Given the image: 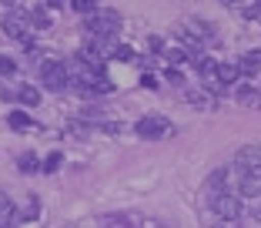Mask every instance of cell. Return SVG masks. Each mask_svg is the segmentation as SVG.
Here are the masks:
<instances>
[{
  "label": "cell",
  "mask_w": 261,
  "mask_h": 228,
  "mask_svg": "<svg viewBox=\"0 0 261 228\" xmlns=\"http://www.w3.org/2000/svg\"><path fill=\"white\" fill-rule=\"evenodd\" d=\"M87 37H97V40H108L121 31V14L117 10H97V14L87 17Z\"/></svg>",
  "instance_id": "cell-1"
},
{
  "label": "cell",
  "mask_w": 261,
  "mask_h": 228,
  "mask_svg": "<svg viewBox=\"0 0 261 228\" xmlns=\"http://www.w3.org/2000/svg\"><path fill=\"white\" fill-rule=\"evenodd\" d=\"M211 212L218 215V221H234L245 215V198L238 195V191H228V195H218V198H211Z\"/></svg>",
  "instance_id": "cell-2"
},
{
  "label": "cell",
  "mask_w": 261,
  "mask_h": 228,
  "mask_svg": "<svg viewBox=\"0 0 261 228\" xmlns=\"http://www.w3.org/2000/svg\"><path fill=\"white\" fill-rule=\"evenodd\" d=\"M134 134L147 138V141H154V138H168L174 134V124L168 121V118H161V114H144L138 124H134Z\"/></svg>",
  "instance_id": "cell-3"
},
{
  "label": "cell",
  "mask_w": 261,
  "mask_h": 228,
  "mask_svg": "<svg viewBox=\"0 0 261 228\" xmlns=\"http://www.w3.org/2000/svg\"><path fill=\"white\" fill-rule=\"evenodd\" d=\"M40 81H44L50 91H64L67 81H70L67 64H61V61H40Z\"/></svg>",
  "instance_id": "cell-4"
},
{
  "label": "cell",
  "mask_w": 261,
  "mask_h": 228,
  "mask_svg": "<svg viewBox=\"0 0 261 228\" xmlns=\"http://www.w3.org/2000/svg\"><path fill=\"white\" fill-rule=\"evenodd\" d=\"M31 27H34V20L27 14H20V10L4 17V34H7L10 40H27L31 37Z\"/></svg>",
  "instance_id": "cell-5"
},
{
  "label": "cell",
  "mask_w": 261,
  "mask_h": 228,
  "mask_svg": "<svg viewBox=\"0 0 261 228\" xmlns=\"http://www.w3.org/2000/svg\"><path fill=\"white\" fill-rule=\"evenodd\" d=\"M234 171H261V145H241L234 151Z\"/></svg>",
  "instance_id": "cell-6"
},
{
  "label": "cell",
  "mask_w": 261,
  "mask_h": 228,
  "mask_svg": "<svg viewBox=\"0 0 261 228\" xmlns=\"http://www.w3.org/2000/svg\"><path fill=\"white\" fill-rule=\"evenodd\" d=\"M234 191L248 201H258L261 198V171H238V181H234Z\"/></svg>",
  "instance_id": "cell-7"
},
{
  "label": "cell",
  "mask_w": 261,
  "mask_h": 228,
  "mask_svg": "<svg viewBox=\"0 0 261 228\" xmlns=\"http://www.w3.org/2000/svg\"><path fill=\"white\" fill-rule=\"evenodd\" d=\"M228 178H231V168H215V171L204 178V191H207L211 198L228 195Z\"/></svg>",
  "instance_id": "cell-8"
},
{
  "label": "cell",
  "mask_w": 261,
  "mask_h": 228,
  "mask_svg": "<svg viewBox=\"0 0 261 228\" xmlns=\"http://www.w3.org/2000/svg\"><path fill=\"white\" fill-rule=\"evenodd\" d=\"M238 71L245 77H258L261 74V51H248L238 57Z\"/></svg>",
  "instance_id": "cell-9"
},
{
  "label": "cell",
  "mask_w": 261,
  "mask_h": 228,
  "mask_svg": "<svg viewBox=\"0 0 261 228\" xmlns=\"http://www.w3.org/2000/svg\"><path fill=\"white\" fill-rule=\"evenodd\" d=\"M17 101L27 104V107H37L40 104V91H37V87H31V84H20V87H17Z\"/></svg>",
  "instance_id": "cell-10"
},
{
  "label": "cell",
  "mask_w": 261,
  "mask_h": 228,
  "mask_svg": "<svg viewBox=\"0 0 261 228\" xmlns=\"http://www.w3.org/2000/svg\"><path fill=\"white\" fill-rule=\"evenodd\" d=\"M238 77H241L238 64H221V67H218V84H234Z\"/></svg>",
  "instance_id": "cell-11"
},
{
  "label": "cell",
  "mask_w": 261,
  "mask_h": 228,
  "mask_svg": "<svg viewBox=\"0 0 261 228\" xmlns=\"http://www.w3.org/2000/svg\"><path fill=\"white\" fill-rule=\"evenodd\" d=\"M14 212H17V208L10 205V198L4 195V191H0V225H4V228H7L10 221H14Z\"/></svg>",
  "instance_id": "cell-12"
},
{
  "label": "cell",
  "mask_w": 261,
  "mask_h": 228,
  "mask_svg": "<svg viewBox=\"0 0 261 228\" xmlns=\"http://www.w3.org/2000/svg\"><path fill=\"white\" fill-rule=\"evenodd\" d=\"M218 67H221V64H218V61H211V57L198 61V71H201V77H207V81H218Z\"/></svg>",
  "instance_id": "cell-13"
},
{
  "label": "cell",
  "mask_w": 261,
  "mask_h": 228,
  "mask_svg": "<svg viewBox=\"0 0 261 228\" xmlns=\"http://www.w3.org/2000/svg\"><path fill=\"white\" fill-rule=\"evenodd\" d=\"M234 98H238L241 104H254V107H261V94H258V91H251V87H238V91H234Z\"/></svg>",
  "instance_id": "cell-14"
},
{
  "label": "cell",
  "mask_w": 261,
  "mask_h": 228,
  "mask_svg": "<svg viewBox=\"0 0 261 228\" xmlns=\"http://www.w3.org/2000/svg\"><path fill=\"white\" fill-rule=\"evenodd\" d=\"M17 74V61L7 57V54H0V77H14Z\"/></svg>",
  "instance_id": "cell-15"
},
{
  "label": "cell",
  "mask_w": 261,
  "mask_h": 228,
  "mask_svg": "<svg viewBox=\"0 0 261 228\" xmlns=\"http://www.w3.org/2000/svg\"><path fill=\"white\" fill-rule=\"evenodd\" d=\"M188 34H191V37H211V24H204V20H191Z\"/></svg>",
  "instance_id": "cell-16"
},
{
  "label": "cell",
  "mask_w": 261,
  "mask_h": 228,
  "mask_svg": "<svg viewBox=\"0 0 261 228\" xmlns=\"http://www.w3.org/2000/svg\"><path fill=\"white\" fill-rule=\"evenodd\" d=\"M7 124H10V128H31V118H27L23 111H14V114L7 118Z\"/></svg>",
  "instance_id": "cell-17"
},
{
  "label": "cell",
  "mask_w": 261,
  "mask_h": 228,
  "mask_svg": "<svg viewBox=\"0 0 261 228\" xmlns=\"http://www.w3.org/2000/svg\"><path fill=\"white\" fill-rule=\"evenodd\" d=\"M31 20H34V27H50V14H47L44 7H37V10H34V14H31Z\"/></svg>",
  "instance_id": "cell-18"
},
{
  "label": "cell",
  "mask_w": 261,
  "mask_h": 228,
  "mask_svg": "<svg viewBox=\"0 0 261 228\" xmlns=\"http://www.w3.org/2000/svg\"><path fill=\"white\" fill-rule=\"evenodd\" d=\"M74 10H81V14H87V17H91V14H97V4H91V0H74Z\"/></svg>",
  "instance_id": "cell-19"
},
{
  "label": "cell",
  "mask_w": 261,
  "mask_h": 228,
  "mask_svg": "<svg viewBox=\"0 0 261 228\" xmlns=\"http://www.w3.org/2000/svg\"><path fill=\"white\" fill-rule=\"evenodd\" d=\"M61 161H64V158H61V151H54L50 158L44 161V165H40V171H57V168H61Z\"/></svg>",
  "instance_id": "cell-20"
},
{
  "label": "cell",
  "mask_w": 261,
  "mask_h": 228,
  "mask_svg": "<svg viewBox=\"0 0 261 228\" xmlns=\"http://www.w3.org/2000/svg\"><path fill=\"white\" fill-rule=\"evenodd\" d=\"M34 161H37L34 154H23V158H20V171H37V165H34Z\"/></svg>",
  "instance_id": "cell-21"
},
{
  "label": "cell",
  "mask_w": 261,
  "mask_h": 228,
  "mask_svg": "<svg viewBox=\"0 0 261 228\" xmlns=\"http://www.w3.org/2000/svg\"><path fill=\"white\" fill-rule=\"evenodd\" d=\"M114 57H117V61H130L134 51H130V47H114Z\"/></svg>",
  "instance_id": "cell-22"
},
{
  "label": "cell",
  "mask_w": 261,
  "mask_h": 228,
  "mask_svg": "<svg viewBox=\"0 0 261 228\" xmlns=\"http://www.w3.org/2000/svg\"><path fill=\"white\" fill-rule=\"evenodd\" d=\"M245 17H261V4H251V7H241Z\"/></svg>",
  "instance_id": "cell-23"
}]
</instances>
